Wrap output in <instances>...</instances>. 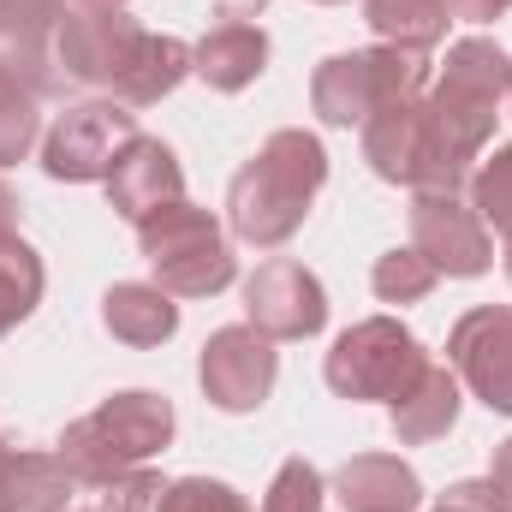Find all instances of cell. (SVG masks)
<instances>
[{"instance_id":"cell-1","label":"cell","mask_w":512,"mask_h":512,"mask_svg":"<svg viewBox=\"0 0 512 512\" xmlns=\"http://www.w3.org/2000/svg\"><path fill=\"white\" fill-rule=\"evenodd\" d=\"M512 102V54L489 36H459L441 60V78L423 90V173L417 191H465L471 167L489 155V137Z\"/></svg>"},{"instance_id":"cell-2","label":"cell","mask_w":512,"mask_h":512,"mask_svg":"<svg viewBox=\"0 0 512 512\" xmlns=\"http://www.w3.org/2000/svg\"><path fill=\"white\" fill-rule=\"evenodd\" d=\"M322 185H328L322 137L298 126L274 131L227 185V233L251 251H280L310 221V203L322 197Z\"/></svg>"},{"instance_id":"cell-3","label":"cell","mask_w":512,"mask_h":512,"mask_svg":"<svg viewBox=\"0 0 512 512\" xmlns=\"http://www.w3.org/2000/svg\"><path fill=\"white\" fill-rule=\"evenodd\" d=\"M173 399L167 393H149V387H126L114 399H102L96 411H84L78 423H66L60 435V465L72 471L78 489H102L114 477H126L137 465H149L155 453L173 447Z\"/></svg>"},{"instance_id":"cell-4","label":"cell","mask_w":512,"mask_h":512,"mask_svg":"<svg viewBox=\"0 0 512 512\" xmlns=\"http://www.w3.org/2000/svg\"><path fill=\"white\" fill-rule=\"evenodd\" d=\"M137 251L155 268V286H167L173 298H215L239 280V256L227 227L197 209V203H167L149 221H137Z\"/></svg>"},{"instance_id":"cell-5","label":"cell","mask_w":512,"mask_h":512,"mask_svg":"<svg viewBox=\"0 0 512 512\" xmlns=\"http://www.w3.org/2000/svg\"><path fill=\"white\" fill-rule=\"evenodd\" d=\"M429 90V54L417 48H352V54H328L310 78V108L322 126H364L376 108L399 96H423Z\"/></svg>"},{"instance_id":"cell-6","label":"cell","mask_w":512,"mask_h":512,"mask_svg":"<svg viewBox=\"0 0 512 512\" xmlns=\"http://www.w3.org/2000/svg\"><path fill=\"white\" fill-rule=\"evenodd\" d=\"M423 364H429V352H423V340L399 316H364V322H352L328 346L322 376H328V387L340 399H352V405H370V399L393 405L405 387L423 376Z\"/></svg>"},{"instance_id":"cell-7","label":"cell","mask_w":512,"mask_h":512,"mask_svg":"<svg viewBox=\"0 0 512 512\" xmlns=\"http://www.w3.org/2000/svg\"><path fill=\"white\" fill-rule=\"evenodd\" d=\"M137 114L126 102H72L42 131V173L60 185H96L114 173V161L137 143Z\"/></svg>"},{"instance_id":"cell-8","label":"cell","mask_w":512,"mask_h":512,"mask_svg":"<svg viewBox=\"0 0 512 512\" xmlns=\"http://www.w3.org/2000/svg\"><path fill=\"white\" fill-rule=\"evenodd\" d=\"M149 30L131 18L126 6H96V12H66L54 30V66L66 84L78 90H108L120 96V84L131 78L137 54H143Z\"/></svg>"},{"instance_id":"cell-9","label":"cell","mask_w":512,"mask_h":512,"mask_svg":"<svg viewBox=\"0 0 512 512\" xmlns=\"http://www.w3.org/2000/svg\"><path fill=\"white\" fill-rule=\"evenodd\" d=\"M197 382L203 399L227 417H245L256 411L274 382H280V352L268 334H256L251 322H233V328H215L203 340V358H197Z\"/></svg>"},{"instance_id":"cell-10","label":"cell","mask_w":512,"mask_h":512,"mask_svg":"<svg viewBox=\"0 0 512 512\" xmlns=\"http://www.w3.org/2000/svg\"><path fill=\"white\" fill-rule=\"evenodd\" d=\"M411 245L435 262V274H453V280H477L495 262V239H489L483 215L459 191H417L411 197Z\"/></svg>"},{"instance_id":"cell-11","label":"cell","mask_w":512,"mask_h":512,"mask_svg":"<svg viewBox=\"0 0 512 512\" xmlns=\"http://www.w3.org/2000/svg\"><path fill=\"white\" fill-rule=\"evenodd\" d=\"M447 364L489 411L512 417V304H477L447 334Z\"/></svg>"},{"instance_id":"cell-12","label":"cell","mask_w":512,"mask_h":512,"mask_svg":"<svg viewBox=\"0 0 512 512\" xmlns=\"http://www.w3.org/2000/svg\"><path fill=\"white\" fill-rule=\"evenodd\" d=\"M245 316H251L256 334H268V340H310L328 322V292H322V280L304 262L268 256L245 280Z\"/></svg>"},{"instance_id":"cell-13","label":"cell","mask_w":512,"mask_h":512,"mask_svg":"<svg viewBox=\"0 0 512 512\" xmlns=\"http://www.w3.org/2000/svg\"><path fill=\"white\" fill-rule=\"evenodd\" d=\"M102 185H108V209L126 215L131 227H137V221H149L155 209H167V203L185 197V167H179V155H173L161 137H137L126 155L114 161V173H108Z\"/></svg>"},{"instance_id":"cell-14","label":"cell","mask_w":512,"mask_h":512,"mask_svg":"<svg viewBox=\"0 0 512 512\" xmlns=\"http://www.w3.org/2000/svg\"><path fill=\"white\" fill-rule=\"evenodd\" d=\"M328 495L346 512H417L423 507V483L405 459L393 453H358L334 471Z\"/></svg>"},{"instance_id":"cell-15","label":"cell","mask_w":512,"mask_h":512,"mask_svg":"<svg viewBox=\"0 0 512 512\" xmlns=\"http://www.w3.org/2000/svg\"><path fill=\"white\" fill-rule=\"evenodd\" d=\"M364 161L370 173L387 185H411L417 191V173H423V96H399L376 108L364 120Z\"/></svg>"},{"instance_id":"cell-16","label":"cell","mask_w":512,"mask_h":512,"mask_svg":"<svg viewBox=\"0 0 512 512\" xmlns=\"http://www.w3.org/2000/svg\"><path fill=\"white\" fill-rule=\"evenodd\" d=\"M72 471L60 453H24L0 435V512H72Z\"/></svg>"},{"instance_id":"cell-17","label":"cell","mask_w":512,"mask_h":512,"mask_svg":"<svg viewBox=\"0 0 512 512\" xmlns=\"http://www.w3.org/2000/svg\"><path fill=\"white\" fill-rule=\"evenodd\" d=\"M459 376H453V364H423V376L405 387L393 405H387V417H393V435H399V447H429V441H441L453 423H459Z\"/></svg>"},{"instance_id":"cell-18","label":"cell","mask_w":512,"mask_h":512,"mask_svg":"<svg viewBox=\"0 0 512 512\" xmlns=\"http://www.w3.org/2000/svg\"><path fill=\"white\" fill-rule=\"evenodd\" d=\"M262 72H268V36H262V24H215L191 48V78H203L221 96L251 90Z\"/></svg>"},{"instance_id":"cell-19","label":"cell","mask_w":512,"mask_h":512,"mask_svg":"<svg viewBox=\"0 0 512 512\" xmlns=\"http://www.w3.org/2000/svg\"><path fill=\"white\" fill-rule=\"evenodd\" d=\"M102 328L137 352H149V346H167L179 334V304L155 280H120L102 292Z\"/></svg>"},{"instance_id":"cell-20","label":"cell","mask_w":512,"mask_h":512,"mask_svg":"<svg viewBox=\"0 0 512 512\" xmlns=\"http://www.w3.org/2000/svg\"><path fill=\"white\" fill-rule=\"evenodd\" d=\"M364 24L393 42V48H441L447 24H453V0H364Z\"/></svg>"},{"instance_id":"cell-21","label":"cell","mask_w":512,"mask_h":512,"mask_svg":"<svg viewBox=\"0 0 512 512\" xmlns=\"http://www.w3.org/2000/svg\"><path fill=\"white\" fill-rule=\"evenodd\" d=\"M185 78H191V42L149 30V42H143V54H137V66H131V78L120 84L114 102H126V108H155V102L173 96Z\"/></svg>"},{"instance_id":"cell-22","label":"cell","mask_w":512,"mask_h":512,"mask_svg":"<svg viewBox=\"0 0 512 512\" xmlns=\"http://www.w3.org/2000/svg\"><path fill=\"white\" fill-rule=\"evenodd\" d=\"M42 286H48L42 256L30 251L18 233H0V340H6L18 322H30V316H36Z\"/></svg>"},{"instance_id":"cell-23","label":"cell","mask_w":512,"mask_h":512,"mask_svg":"<svg viewBox=\"0 0 512 512\" xmlns=\"http://www.w3.org/2000/svg\"><path fill=\"white\" fill-rule=\"evenodd\" d=\"M42 137V90L0 54V167L24 161Z\"/></svg>"},{"instance_id":"cell-24","label":"cell","mask_w":512,"mask_h":512,"mask_svg":"<svg viewBox=\"0 0 512 512\" xmlns=\"http://www.w3.org/2000/svg\"><path fill=\"white\" fill-rule=\"evenodd\" d=\"M465 191H471V209L483 215V227H495V233L512 245V143L489 149V155L471 167Z\"/></svg>"},{"instance_id":"cell-25","label":"cell","mask_w":512,"mask_h":512,"mask_svg":"<svg viewBox=\"0 0 512 512\" xmlns=\"http://www.w3.org/2000/svg\"><path fill=\"white\" fill-rule=\"evenodd\" d=\"M435 262L417 251V245H405V251H387L376 256V268H370V286H376V298L382 304H417V298H429L435 292Z\"/></svg>"},{"instance_id":"cell-26","label":"cell","mask_w":512,"mask_h":512,"mask_svg":"<svg viewBox=\"0 0 512 512\" xmlns=\"http://www.w3.org/2000/svg\"><path fill=\"white\" fill-rule=\"evenodd\" d=\"M262 512H328V483L310 459H286L262 495Z\"/></svg>"},{"instance_id":"cell-27","label":"cell","mask_w":512,"mask_h":512,"mask_svg":"<svg viewBox=\"0 0 512 512\" xmlns=\"http://www.w3.org/2000/svg\"><path fill=\"white\" fill-rule=\"evenodd\" d=\"M155 512H251V501L221 477H173Z\"/></svg>"},{"instance_id":"cell-28","label":"cell","mask_w":512,"mask_h":512,"mask_svg":"<svg viewBox=\"0 0 512 512\" xmlns=\"http://www.w3.org/2000/svg\"><path fill=\"white\" fill-rule=\"evenodd\" d=\"M161 477L149 471V465H137L126 477H114V483H102L96 489V512H155L161 507Z\"/></svg>"},{"instance_id":"cell-29","label":"cell","mask_w":512,"mask_h":512,"mask_svg":"<svg viewBox=\"0 0 512 512\" xmlns=\"http://www.w3.org/2000/svg\"><path fill=\"white\" fill-rule=\"evenodd\" d=\"M501 12H512V0H453V18H471V24H489Z\"/></svg>"},{"instance_id":"cell-30","label":"cell","mask_w":512,"mask_h":512,"mask_svg":"<svg viewBox=\"0 0 512 512\" xmlns=\"http://www.w3.org/2000/svg\"><path fill=\"white\" fill-rule=\"evenodd\" d=\"M268 0H215V12H221V24H251L256 12H262Z\"/></svg>"},{"instance_id":"cell-31","label":"cell","mask_w":512,"mask_h":512,"mask_svg":"<svg viewBox=\"0 0 512 512\" xmlns=\"http://www.w3.org/2000/svg\"><path fill=\"white\" fill-rule=\"evenodd\" d=\"M489 477H495V483H501V489L512 495V435L501 441V447H495V465H489Z\"/></svg>"},{"instance_id":"cell-32","label":"cell","mask_w":512,"mask_h":512,"mask_svg":"<svg viewBox=\"0 0 512 512\" xmlns=\"http://www.w3.org/2000/svg\"><path fill=\"white\" fill-rule=\"evenodd\" d=\"M12 227H18V191L0 179V233H12Z\"/></svg>"},{"instance_id":"cell-33","label":"cell","mask_w":512,"mask_h":512,"mask_svg":"<svg viewBox=\"0 0 512 512\" xmlns=\"http://www.w3.org/2000/svg\"><path fill=\"white\" fill-rule=\"evenodd\" d=\"M66 12H96V6H126V0H60Z\"/></svg>"},{"instance_id":"cell-34","label":"cell","mask_w":512,"mask_h":512,"mask_svg":"<svg viewBox=\"0 0 512 512\" xmlns=\"http://www.w3.org/2000/svg\"><path fill=\"white\" fill-rule=\"evenodd\" d=\"M435 512H459V507H447V501H435Z\"/></svg>"},{"instance_id":"cell-35","label":"cell","mask_w":512,"mask_h":512,"mask_svg":"<svg viewBox=\"0 0 512 512\" xmlns=\"http://www.w3.org/2000/svg\"><path fill=\"white\" fill-rule=\"evenodd\" d=\"M507 280H512V245H507Z\"/></svg>"},{"instance_id":"cell-36","label":"cell","mask_w":512,"mask_h":512,"mask_svg":"<svg viewBox=\"0 0 512 512\" xmlns=\"http://www.w3.org/2000/svg\"><path fill=\"white\" fill-rule=\"evenodd\" d=\"M316 6H340V0H316Z\"/></svg>"}]
</instances>
